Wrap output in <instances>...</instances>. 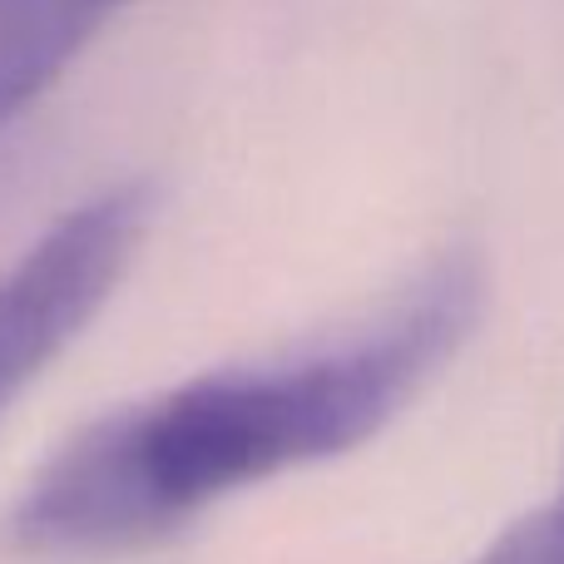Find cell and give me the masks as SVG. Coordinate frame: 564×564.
<instances>
[{"mask_svg": "<svg viewBox=\"0 0 564 564\" xmlns=\"http://www.w3.org/2000/svg\"><path fill=\"white\" fill-rule=\"evenodd\" d=\"M480 307V258L451 248L351 327L105 411L20 486L0 545L45 564L124 560L263 480L347 456L441 377Z\"/></svg>", "mask_w": 564, "mask_h": 564, "instance_id": "cell-1", "label": "cell"}, {"mask_svg": "<svg viewBox=\"0 0 564 564\" xmlns=\"http://www.w3.org/2000/svg\"><path fill=\"white\" fill-rule=\"evenodd\" d=\"M149 218V184H105L0 268V421L105 312L144 248Z\"/></svg>", "mask_w": 564, "mask_h": 564, "instance_id": "cell-2", "label": "cell"}, {"mask_svg": "<svg viewBox=\"0 0 564 564\" xmlns=\"http://www.w3.org/2000/svg\"><path fill=\"white\" fill-rule=\"evenodd\" d=\"M129 0H0V129L20 119Z\"/></svg>", "mask_w": 564, "mask_h": 564, "instance_id": "cell-3", "label": "cell"}, {"mask_svg": "<svg viewBox=\"0 0 564 564\" xmlns=\"http://www.w3.org/2000/svg\"><path fill=\"white\" fill-rule=\"evenodd\" d=\"M470 564H564V476L555 496L500 530Z\"/></svg>", "mask_w": 564, "mask_h": 564, "instance_id": "cell-4", "label": "cell"}]
</instances>
